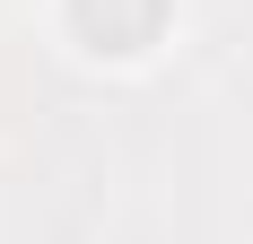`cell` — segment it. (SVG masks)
Masks as SVG:
<instances>
[{
  "instance_id": "obj_1",
  "label": "cell",
  "mask_w": 253,
  "mask_h": 244,
  "mask_svg": "<svg viewBox=\"0 0 253 244\" xmlns=\"http://www.w3.org/2000/svg\"><path fill=\"white\" fill-rule=\"evenodd\" d=\"M175 0H70V35L105 61H140V52L166 35Z\"/></svg>"
}]
</instances>
